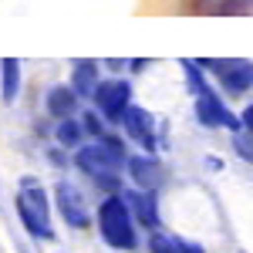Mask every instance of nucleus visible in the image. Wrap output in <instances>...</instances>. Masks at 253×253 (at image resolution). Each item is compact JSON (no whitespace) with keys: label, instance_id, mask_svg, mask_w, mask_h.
<instances>
[{"label":"nucleus","instance_id":"18","mask_svg":"<svg viewBox=\"0 0 253 253\" xmlns=\"http://www.w3.org/2000/svg\"><path fill=\"white\" fill-rule=\"evenodd\" d=\"M175 247H179V253H206L203 247H199V243H189V240H179V236H175Z\"/></svg>","mask_w":253,"mask_h":253},{"label":"nucleus","instance_id":"12","mask_svg":"<svg viewBox=\"0 0 253 253\" xmlns=\"http://www.w3.org/2000/svg\"><path fill=\"white\" fill-rule=\"evenodd\" d=\"M71 88H75L81 98L95 95V88H98V64L95 61H78V64H75V84H71Z\"/></svg>","mask_w":253,"mask_h":253},{"label":"nucleus","instance_id":"3","mask_svg":"<svg viewBox=\"0 0 253 253\" xmlns=\"http://www.w3.org/2000/svg\"><path fill=\"white\" fill-rule=\"evenodd\" d=\"M17 213L24 219V226L31 230L41 240H51L54 230H51V219H47V199H44V189L27 175L20 182V196H17Z\"/></svg>","mask_w":253,"mask_h":253},{"label":"nucleus","instance_id":"13","mask_svg":"<svg viewBox=\"0 0 253 253\" xmlns=\"http://www.w3.org/2000/svg\"><path fill=\"white\" fill-rule=\"evenodd\" d=\"M0 68H3V98L14 101L20 91V61L7 58V61H0Z\"/></svg>","mask_w":253,"mask_h":253},{"label":"nucleus","instance_id":"5","mask_svg":"<svg viewBox=\"0 0 253 253\" xmlns=\"http://www.w3.org/2000/svg\"><path fill=\"white\" fill-rule=\"evenodd\" d=\"M128 98H132V88L125 81H101L95 88V105L98 112L108 118V122H122L125 108H128Z\"/></svg>","mask_w":253,"mask_h":253},{"label":"nucleus","instance_id":"11","mask_svg":"<svg viewBox=\"0 0 253 253\" xmlns=\"http://www.w3.org/2000/svg\"><path fill=\"white\" fill-rule=\"evenodd\" d=\"M78 108V91L75 88H51V95H47V112L54 118H71V112Z\"/></svg>","mask_w":253,"mask_h":253},{"label":"nucleus","instance_id":"14","mask_svg":"<svg viewBox=\"0 0 253 253\" xmlns=\"http://www.w3.org/2000/svg\"><path fill=\"white\" fill-rule=\"evenodd\" d=\"M81 132H84V125H78L75 118H61L58 128H54V135H58L61 145H78V142H81Z\"/></svg>","mask_w":253,"mask_h":253},{"label":"nucleus","instance_id":"2","mask_svg":"<svg viewBox=\"0 0 253 253\" xmlns=\"http://www.w3.org/2000/svg\"><path fill=\"white\" fill-rule=\"evenodd\" d=\"M98 230H101L108 247H118V250H132L135 247V223H132L125 196H108L98 206Z\"/></svg>","mask_w":253,"mask_h":253},{"label":"nucleus","instance_id":"6","mask_svg":"<svg viewBox=\"0 0 253 253\" xmlns=\"http://www.w3.org/2000/svg\"><path fill=\"white\" fill-rule=\"evenodd\" d=\"M58 206H61V216H64V223H68V226L84 230V226L91 223L88 206H84V199H81L78 186H71V182H58Z\"/></svg>","mask_w":253,"mask_h":253},{"label":"nucleus","instance_id":"8","mask_svg":"<svg viewBox=\"0 0 253 253\" xmlns=\"http://www.w3.org/2000/svg\"><path fill=\"white\" fill-rule=\"evenodd\" d=\"M206 64H210V68H219L223 88L233 91V95L247 91V88L253 84V68L247 64V61H206Z\"/></svg>","mask_w":253,"mask_h":253},{"label":"nucleus","instance_id":"10","mask_svg":"<svg viewBox=\"0 0 253 253\" xmlns=\"http://www.w3.org/2000/svg\"><path fill=\"white\" fill-rule=\"evenodd\" d=\"M128 175L135 179L138 189H156L162 172H159V162L152 156H135V159H128Z\"/></svg>","mask_w":253,"mask_h":253},{"label":"nucleus","instance_id":"1","mask_svg":"<svg viewBox=\"0 0 253 253\" xmlns=\"http://www.w3.org/2000/svg\"><path fill=\"white\" fill-rule=\"evenodd\" d=\"M78 166L81 172H88L101 189H118L122 179H118V169L128 166V152H125V142H118L115 135H105L84 145L78 152Z\"/></svg>","mask_w":253,"mask_h":253},{"label":"nucleus","instance_id":"7","mask_svg":"<svg viewBox=\"0 0 253 253\" xmlns=\"http://www.w3.org/2000/svg\"><path fill=\"white\" fill-rule=\"evenodd\" d=\"M122 125H125V132L135 138L145 152H156V128H152V115L145 108H132L128 105L125 115H122Z\"/></svg>","mask_w":253,"mask_h":253},{"label":"nucleus","instance_id":"17","mask_svg":"<svg viewBox=\"0 0 253 253\" xmlns=\"http://www.w3.org/2000/svg\"><path fill=\"white\" fill-rule=\"evenodd\" d=\"M236 152L247 159V162H253V135H240L236 132Z\"/></svg>","mask_w":253,"mask_h":253},{"label":"nucleus","instance_id":"9","mask_svg":"<svg viewBox=\"0 0 253 253\" xmlns=\"http://www.w3.org/2000/svg\"><path fill=\"white\" fill-rule=\"evenodd\" d=\"M125 203L132 206V213L138 216V223H145V226H159V210H156V196L152 189H135V193H125Z\"/></svg>","mask_w":253,"mask_h":253},{"label":"nucleus","instance_id":"4","mask_svg":"<svg viewBox=\"0 0 253 253\" xmlns=\"http://www.w3.org/2000/svg\"><path fill=\"white\" fill-rule=\"evenodd\" d=\"M196 95H199L196 98V115H199V122L206 128H230V132H240L243 128V118H236L210 88H199Z\"/></svg>","mask_w":253,"mask_h":253},{"label":"nucleus","instance_id":"16","mask_svg":"<svg viewBox=\"0 0 253 253\" xmlns=\"http://www.w3.org/2000/svg\"><path fill=\"white\" fill-rule=\"evenodd\" d=\"M81 125H84V132H91L95 138H105V122H101V115H95V112H84Z\"/></svg>","mask_w":253,"mask_h":253},{"label":"nucleus","instance_id":"15","mask_svg":"<svg viewBox=\"0 0 253 253\" xmlns=\"http://www.w3.org/2000/svg\"><path fill=\"white\" fill-rule=\"evenodd\" d=\"M149 250H152V253H179V247H175V236L152 233V240H149Z\"/></svg>","mask_w":253,"mask_h":253},{"label":"nucleus","instance_id":"19","mask_svg":"<svg viewBox=\"0 0 253 253\" xmlns=\"http://www.w3.org/2000/svg\"><path fill=\"white\" fill-rule=\"evenodd\" d=\"M240 118H243V125L253 132V105H250V108H243V115H240Z\"/></svg>","mask_w":253,"mask_h":253}]
</instances>
